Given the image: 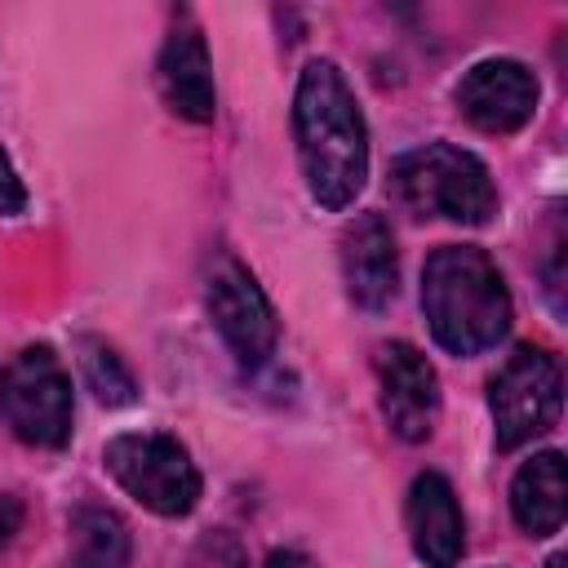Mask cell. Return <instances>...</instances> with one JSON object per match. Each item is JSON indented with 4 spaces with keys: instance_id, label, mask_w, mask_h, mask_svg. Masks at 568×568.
<instances>
[{
    "instance_id": "cell-1",
    "label": "cell",
    "mask_w": 568,
    "mask_h": 568,
    "mask_svg": "<svg viewBox=\"0 0 568 568\" xmlns=\"http://www.w3.org/2000/svg\"><path fill=\"white\" fill-rule=\"evenodd\" d=\"M293 138L306 191L320 209H346L368 182V124L333 58H311L293 93Z\"/></svg>"
},
{
    "instance_id": "cell-2",
    "label": "cell",
    "mask_w": 568,
    "mask_h": 568,
    "mask_svg": "<svg viewBox=\"0 0 568 568\" xmlns=\"http://www.w3.org/2000/svg\"><path fill=\"white\" fill-rule=\"evenodd\" d=\"M422 311L448 355H479L510 328V288L497 262L475 244H439L422 266Z\"/></svg>"
},
{
    "instance_id": "cell-3",
    "label": "cell",
    "mask_w": 568,
    "mask_h": 568,
    "mask_svg": "<svg viewBox=\"0 0 568 568\" xmlns=\"http://www.w3.org/2000/svg\"><path fill=\"white\" fill-rule=\"evenodd\" d=\"M390 200L413 217H444L457 226H484L497 213V186L488 164L453 142H426L390 164Z\"/></svg>"
},
{
    "instance_id": "cell-4",
    "label": "cell",
    "mask_w": 568,
    "mask_h": 568,
    "mask_svg": "<svg viewBox=\"0 0 568 568\" xmlns=\"http://www.w3.org/2000/svg\"><path fill=\"white\" fill-rule=\"evenodd\" d=\"M102 466L138 506H146L151 515H164V519L191 515L200 501V488H204L191 453L173 435H155V430L115 435L102 448Z\"/></svg>"
},
{
    "instance_id": "cell-5",
    "label": "cell",
    "mask_w": 568,
    "mask_h": 568,
    "mask_svg": "<svg viewBox=\"0 0 568 568\" xmlns=\"http://www.w3.org/2000/svg\"><path fill=\"white\" fill-rule=\"evenodd\" d=\"M0 408L22 444L62 448L71 439V417H75L71 373L53 346H44V342L22 346L0 368Z\"/></svg>"
},
{
    "instance_id": "cell-6",
    "label": "cell",
    "mask_w": 568,
    "mask_h": 568,
    "mask_svg": "<svg viewBox=\"0 0 568 568\" xmlns=\"http://www.w3.org/2000/svg\"><path fill=\"white\" fill-rule=\"evenodd\" d=\"M564 399V373L559 359L541 346H515L506 364L488 377V408L497 448H519L555 426Z\"/></svg>"
},
{
    "instance_id": "cell-7",
    "label": "cell",
    "mask_w": 568,
    "mask_h": 568,
    "mask_svg": "<svg viewBox=\"0 0 568 568\" xmlns=\"http://www.w3.org/2000/svg\"><path fill=\"white\" fill-rule=\"evenodd\" d=\"M204 306L213 328L222 333V342L231 346V355L248 368L266 364L275 355L280 342V320L275 306L266 302L262 284L253 280V271L244 262H235L231 253H222L209 275H204Z\"/></svg>"
},
{
    "instance_id": "cell-8",
    "label": "cell",
    "mask_w": 568,
    "mask_h": 568,
    "mask_svg": "<svg viewBox=\"0 0 568 568\" xmlns=\"http://www.w3.org/2000/svg\"><path fill=\"white\" fill-rule=\"evenodd\" d=\"M377 399L386 426L404 444H422L435 435L439 422V377L435 364L413 342H386L377 346Z\"/></svg>"
},
{
    "instance_id": "cell-9",
    "label": "cell",
    "mask_w": 568,
    "mask_h": 568,
    "mask_svg": "<svg viewBox=\"0 0 568 568\" xmlns=\"http://www.w3.org/2000/svg\"><path fill=\"white\" fill-rule=\"evenodd\" d=\"M537 98H541V84L519 58H484L453 89L457 111L479 133H493V138L519 133L532 120Z\"/></svg>"
},
{
    "instance_id": "cell-10",
    "label": "cell",
    "mask_w": 568,
    "mask_h": 568,
    "mask_svg": "<svg viewBox=\"0 0 568 568\" xmlns=\"http://www.w3.org/2000/svg\"><path fill=\"white\" fill-rule=\"evenodd\" d=\"M342 280L355 306L386 311L399 293V253L382 213H359L342 231Z\"/></svg>"
},
{
    "instance_id": "cell-11",
    "label": "cell",
    "mask_w": 568,
    "mask_h": 568,
    "mask_svg": "<svg viewBox=\"0 0 568 568\" xmlns=\"http://www.w3.org/2000/svg\"><path fill=\"white\" fill-rule=\"evenodd\" d=\"M408 541L426 568H457L466 555V519L453 484L439 470H422L408 488Z\"/></svg>"
},
{
    "instance_id": "cell-12",
    "label": "cell",
    "mask_w": 568,
    "mask_h": 568,
    "mask_svg": "<svg viewBox=\"0 0 568 568\" xmlns=\"http://www.w3.org/2000/svg\"><path fill=\"white\" fill-rule=\"evenodd\" d=\"M160 93L169 111L182 120L209 124L217 115V89H213V62L209 44L195 22H178L160 49Z\"/></svg>"
},
{
    "instance_id": "cell-13",
    "label": "cell",
    "mask_w": 568,
    "mask_h": 568,
    "mask_svg": "<svg viewBox=\"0 0 568 568\" xmlns=\"http://www.w3.org/2000/svg\"><path fill=\"white\" fill-rule=\"evenodd\" d=\"M510 515L528 537L564 528V453H532L510 479Z\"/></svg>"
},
{
    "instance_id": "cell-14",
    "label": "cell",
    "mask_w": 568,
    "mask_h": 568,
    "mask_svg": "<svg viewBox=\"0 0 568 568\" xmlns=\"http://www.w3.org/2000/svg\"><path fill=\"white\" fill-rule=\"evenodd\" d=\"M133 541L115 510L80 506L71 510V564L75 568H129Z\"/></svg>"
},
{
    "instance_id": "cell-15",
    "label": "cell",
    "mask_w": 568,
    "mask_h": 568,
    "mask_svg": "<svg viewBox=\"0 0 568 568\" xmlns=\"http://www.w3.org/2000/svg\"><path fill=\"white\" fill-rule=\"evenodd\" d=\"M75 351H80V373H84L89 390L98 395V404H106V408H124V404L138 399V382H133L129 364H124L106 342H98V337H80Z\"/></svg>"
},
{
    "instance_id": "cell-16",
    "label": "cell",
    "mask_w": 568,
    "mask_h": 568,
    "mask_svg": "<svg viewBox=\"0 0 568 568\" xmlns=\"http://www.w3.org/2000/svg\"><path fill=\"white\" fill-rule=\"evenodd\" d=\"M22 204H27V191H22V178L13 173V164H9V155L0 151V217H13V213H22Z\"/></svg>"
},
{
    "instance_id": "cell-17",
    "label": "cell",
    "mask_w": 568,
    "mask_h": 568,
    "mask_svg": "<svg viewBox=\"0 0 568 568\" xmlns=\"http://www.w3.org/2000/svg\"><path fill=\"white\" fill-rule=\"evenodd\" d=\"M18 528H22V501L9 497V493H0V546H4Z\"/></svg>"
},
{
    "instance_id": "cell-18",
    "label": "cell",
    "mask_w": 568,
    "mask_h": 568,
    "mask_svg": "<svg viewBox=\"0 0 568 568\" xmlns=\"http://www.w3.org/2000/svg\"><path fill=\"white\" fill-rule=\"evenodd\" d=\"M262 568H320L306 550H293V546H280V550H271L266 555V564Z\"/></svg>"
},
{
    "instance_id": "cell-19",
    "label": "cell",
    "mask_w": 568,
    "mask_h": 568,
    "mask_svg": "<svg viewBox=\"0 0 568 568\" xmlns=\"http://www.w3.org/2000/svg\"><path fill=\"white\" fill-rule=\"evenodd\" d=\"M546 568H564V555H550V559H546Z\"/></svg>"
}]
</instances>
